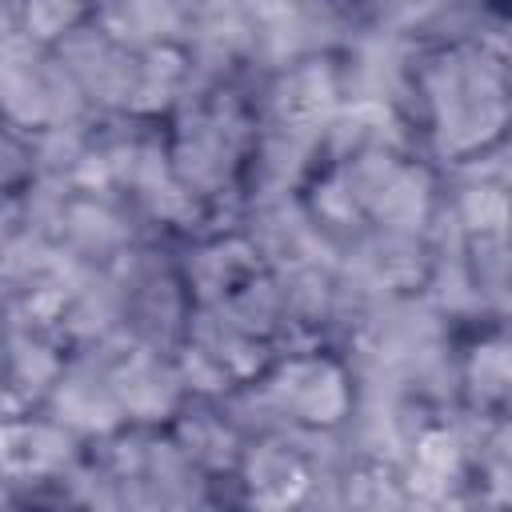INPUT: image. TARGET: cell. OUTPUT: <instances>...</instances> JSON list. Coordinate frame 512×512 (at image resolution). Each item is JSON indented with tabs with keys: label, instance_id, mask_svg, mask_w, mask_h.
<instances>
[{
	"label": "cell",
	"instance_id": "obj_1",
	"mask_svg": "<svg viewBox=\"0 0 512 512\" xmlns=\"http://www.w3.org/2000/svg\"><path fill=\"white\" fill-rule=\"evenodd\" d=\"M496 4H500V0H496Z\"/></svg>",
	"mask_w": 512,
	"mask_h": 512
}]
</instances>
